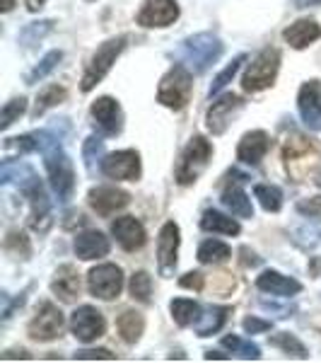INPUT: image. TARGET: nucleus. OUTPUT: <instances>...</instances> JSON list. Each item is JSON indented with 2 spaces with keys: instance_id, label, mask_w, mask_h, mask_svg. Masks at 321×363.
I'll return each instance as SVG.
<instances>
[{
  "instance_id": "obj_40",
  "label": "nucleus",
  "mask_w": 321,
  "mask_h": 363,
  "mask_svg": "<svg viewBox=\"0 0 321 363\" xmlns=\"http://www.w3.org/2000/svg\"><path fill=\"white\" fill-rule=\"evenodd\" d=\"M116 356L107 349H83L75 351V361H114Z\"/></svg>"
},
{
  "instance_id": "obj_29",
  "label": "nucleus",
  "mask_w": 321,
  "mask_h": 363,
  "mask_svg": "<svg viewBox=\"0 0 321 363\" xmlns=\"http://www.w3.org/2000/svg\"><path fill=\"white\" fill-rule=\"evenodd\" d=\"M230 247H227L225 242H220V240H206V242L198 247V259L203 262V264H220V262H225L227 257H230Z\"/></svg>"
},
{
  "instance_id": "obj_11",
  "label": "nucleus",
  "mask_w": 321,
  "mask_h": 363,
  "mask_svg": "<svg viewBox=\"0 0 321 363\" xmlns=\"http://www.w3.org/2000/svg\"><path fill=\"white\" fill-rule=\"evenodd\" d=\"M242 109H244V99L232 95V92L230 95H223L220 99H215L208 109V128L215 133V136H220V133L227 131V126L232 124V119H235Z\"/></svg>"
},
{
  "instance_id": "obj_43",
  "label": "nucleus",
  "mask_w": 321,
  "mask_h": 363,
  "mask_svg": "<svg viewBox=\"0 0 321 363\" xmlns=\"http://www.w3.org/2000/svg\"><path fill=\"white\" fill-rule=\"evenodd\" d=\"M179 286H182V289H196V291H201L203 289V274H198V272L186 274V277L179 281Z\"/></svg>"
},
{
  "instance_id": "obj_42",
  "label": "nucleus",
  "mask_w": 321,
  "mask_h": 363,
  "mask_svg": "<svg viewBox=\"0 0 321 363\" xmlns=\"http://www.w3.org/2000/svg\"><path fill=\"white\" fill-rule=\"evenodd\" d=\"M244 325V330L249 332V335H259V332H268L271 330V322H266V320H259V318H247L242 322Z\"/></svg>"
},
{
  "instance_id": "obj_2",
  "label": "nucleus",
  "mask_w": 321,
  "mask_h": 363,
  "mask_svg": "<svg viewBox=\"0 0 321 363\" xmlns=\"http://www.w3.org/2000/svg\"><path fill=\"white\" fill-rule=\"evenodd\" d=\"M223 51H225V46L215 34L201 32V34H194V37L184 39L182 46L174 51V56H177V61L189 68L191 73L201 75V73H206L213 63H218Z\"/></svg>"
},
{
  "instance_id": "obj_48",
  "label": "nucleus",
  "mask_w": 321,
  "mask_h": 363,
  "mask_svg": "<svg viewBox=\"0 0 321 363\" xmlns=\"http://www.w3.org/2000/svg\"><path fill=\"white\" fill-rule=\"evenodd\" d=\"M297 8H309V5H319L321 0H293Z\"/></svg>"
},
{
  "instance_id": "obj_44",
  "label": "nucleus",
  "mask_w": 321,
  "mask_h": 363,
  "mask_svg": "<svg viewBox=\"0 0 321 363\" xmlns=\"http://www.w3.org/2000/svg\"><path fill=\"white\" fill-rule=\"evenodd\" d=\"M17 140V148L25 150V153H32V150H37V138L34 136H20L15 138Z\"/></svg>"
},
{
  "instance_id": "obj_7",
  "label": "nucleus",
  "mask_w": 321,
  "mask_h": 363,
  "mask_svg": "<svg viewBox=\"0 0 321 363\" xmlns=\"http://www.w3.org/2000/svg\"><path fill=\"white\" fill-rule=\"evenodd\" d=\"M87 289L95 298L114 301L124 289V274L116 264H99L87 274Z\"/></svg>"
},
{
  "instance_id": "obj_25",
  "label": "nucleus",
  "mask_w": 321,
  "mask_h": 363,
  "mask_svg": "<svg viewBox=\"0 0 321 363\" xmlns=\"http://www.w3.org/2000/svg\"><path fill=\"white\" fill-rule=\"evenodd\" d=\"M201 228L208 233H223V235H239V223L230 216L220 213V211H206L201 218Z\"/></svg>"
},
{
  "instance_id": "obj_23",
  "label": "nucleus",
  "mask_w": 321,
  "mask_h": 363,
  "mask_svg": "<svg viewBox=\"0 0 321 363\" xmlns=\"http://www.w3.org/2000/svg\"><path fill=\"white\" fill-rule=\"evenodd\" d=\"M223 203L232 211V216H237V218H254L252 199L247 196V191L239 184H230L223 191Z\"/></svg>"
},
{
  "instance_id": "obj_24",
  "label": "nucleus",
  "mask_w": 321,
  "mask_h": 363,
  "mask_svg": "<svg viewBox=\"0 0 321 363\" xmlns=\"http://www.w3.org/2000/svg\"><path fill=\"white\" fill-rule=\"evenodd\" d=\"M227 315H230V308L227 306H208L196 322V335L198 337L215 335V332L227 322Z\"/></svg>"
},
{
  "instance_id": "obj_14",
  "label": "nucleus",
  "mask_w": 321,
  "mask_h": 363,
  "mask_svg": "<svg viewBox=\"0 0 321 363\" xmlns=\"http://www.w3.org/2000/svg\"><path fill=\"white\" fill-rule=\"evenodd\" d=\"M179 17L177 0H145L138 13V25L143 27H167Z\"/></svg>"
},
{
  "instance_id": "obj_1",
  "label": "nucleus",
  "mask_w": 321,
  "mask_h": 363,
  "mask_svg": "<svg viewBox=\"0 0 321 363\" xmlns=\"http://www.w3.org/2000/svg\"><path fill=\"white\" fill-rule=\"evenodd\" d=\"M34 138H37V150H42V155H44V165H46V172H49V179H51V186H54L56 196L61 199L63 203L70 201L73 189H75V172H73V165H70V157L66 155V150L61 148L58 138L51 136L49 131L34 133Z\"/></svg>"
},
{
  "instance_id": "obj_9",
  "label": "nucleus",
  "mask_w": 321,
  "mask_h": 363,
  "mask_svg": "<svg viewBox=\"0 0 321 363\" xmlns=\"http://www.w3.org/2000/svg\"><path fill=\"white\" fill-rule=\"evenodd\" d=\"M70 330H73V335L80 339V342L90 344L95 342L104 335V330H107V322H104L102 313H99L97 308L92 306H83L78 308L73 313V318H70Z\"/></svg>"
},
{
  "instance_id": "obj_41",
  "label": "nucleus",
  "mask_w": 321,
  "mask_h": 363,
  "mask_svg": "<svg viewBox=\"0 0 321 363\" xmlns=\"http://www.w3.org/2000/svg\"><path fill=\"white\" fill-rule=\"evenodd\" d=\"M297 211L309 216V218H321V196H314L309 201H300L297 203Z\"/></svg>"
},
{
  "instance_id": "obj_27",
  "label": "nucleus",
  "mask_w": 321,
  "mask_h": 363,
  "mask_svg": "<svg viewBox=\"0 0 321 363\" xmlns=\"http://www.w3.org/2000/svg\"><path fill=\"white\" fill-rule=\"evenodd\" d=\"M169 310H172V318H174V322H177L179 327L194 325V322H198V318H201V313H203L201 306H198L196 301H186V298H177V301H172Z\"/></svg>"
},
{
  "instance_id": "obj_8",
  "label": "nucleus",
  "mask_w": 321,
  "mask_h": 363,
  "mask_svg": "<svg viewBox=\"0 0 321 363\" xmlns=\"http://www.w3.org/2000/svg\"><path fill=\"white\" fill-rule=\"evenodd\" d=\"M63 322H66L63 313L54 303H42L37 308V315L29 322V337L37 339V342H51V339L61 337Z\"/></svg>"
},
{
  "instance_id": "obj_32",
  "label": "nucleus",
  "mask_w": 321,
  "mask_h": 363,
  "mask_svg": "<svg viewBox=\"0 0 321 363\" xmlns=\"http://www.w3.org/2000/svg\"><path fill=\"white\" fill-rule=\"evenodd\" d=\"M68 97V92H66V87H58V85H51V87H46V90L39 92V97H37V104H34V116H39V114H44L46 109H51V107H56V104H61L63 99Z\"/></svg>"
},
{
  "instance_id": "obj_46",
  "label": "nucleus",
  "mask_w": 321,
  "mask_h": 363,
  "mask_svg": "<svg viewBox=\"0 0 321 363\" xmlns=\"http://www.w3.org/2000/svg\"><path fill=\"white\" fill-rule=\"evenodd\" d=\"M206 361H227V356L220 351H206Z\"/></svg>"
},
{
  "instance_id": "obj_10",
  "label": "nucleus",
  "mask_w": 321,
  "mask_h": 363,
  "mask_svg": "<svg viewBox=\"0 0 321 363\" xmlns=\"http://www.w3.org/2000/svg\"><path fill=\"white\" fill-rule=\"evenodd\" d=\"M179 225L174 220L162 225L160 238H157V264H160L162 277H172L177 269V255H179Z\"/></svg>"
},
{
  "instance_id": "obj_39",
  "label": "nucleus",
  "mask_w": 321,
  "mask_h": 363,
  "mask_svg": "<svg viewBox=\"0 0 321 363\" xmlns=\"http://www.w3.org/2000/svg\"><path fill=\"white\" fill-rule=\"evenodd\" d=\"M244 61H247V56H244V54H239V56L235 58V61H232L230 66H227V68L223 70V73H220L218 78L213 80V85H210V97H213V95H218V92L223 90V87H225L227 83H230L232 78H235V75H237V70H239V66H242Z\"/></svg>"
},
{
  "instance_id": "obj_13",
  "label": "nucleus",
  "mask_w": 321,
  "mask_h": 363,
  "mask_svg": "<svg viewBox=\"0 0 321 363\" xmlns=\"http://www.w3.org/2000/svg\"><path fill=\"white\" fill-rule=\"evenodd\" d=\"M297 109L305 121L307 128L317 131L321 126V83L319 80H309L300 87V95H297Z\"/></svg>"
},
{
  "instance_id": "obj_3",
  "label": "nucleus",
  "mask_w": 321,
  "mask_h": 363,
  "mask_svg": "<svg viewBox=\"0 0 321 363\" xmlns=\"http://www.w3.org/2000/svg\"><path fill=\"white\" fill-rule=\"evenodd\" d=\"M191 70L186 66H174L165 78L160 80V87H157V102L165 104L169 109H184L186 102L191 97Z\"/></svg>"
},
{
  "instance_id": "obj_20",
  "label": "nucleus",
  "mask_w": 321,
  "mask_h": 363,
  "mask_svg": "<svg viewBox=\"0 0 321 363\" xmlns=\"http://www.w3.org/2000/svg\"><path fill=\"white\" fill-rule=\"evenodd\" d=\"M256 286H259L261 291H266V294L271 296H280V298H288V296H295L302 291V284L290 277H283V274L278 272H264L259 279H256Z\"/></svg>"
},
{
  "instance_id": "obj_5",
  "label": "nucleus",
  "mask_w": 321,
  "mask_h": 363,
  "mask_svg": "<svg viewBox=\"0 0 321 363\" xmlns=\"http://www.w3.org/2000/svg\"><path fill=\"white\" fill-rule=\"evenodd\" d=\"M210 155H213V145H210L206 138L203 136L191 138L182 153V160H179V165H177L179 184H194V182L201 177L203 169L208 167Z\"/></svg>"
},
{
  "instance_id": "obj_28",
  "label": "nucleus",
  "mask_w": 321,
  "mask_h": 363,
  "mask_svg": "<svg viewBox=\"0 0 321 363\" xmlns=\"http://www.w3.org/2000/svg\"><path fill=\"white\" fill-rule=\"evenodd\" d=\"M34 169L27 165V162H17V160H5L3 167H0V182L3 184H10V182H17V186H22L29 177H34Z\"/></svg>"
},
{
  "instance_id": "obj_26",
  "label": "nucleus",
  "mask_w": 321,
  "mask_h": 363,
  "mask_svg": "<svg viewBox=\"0 0 321 363\" xmlns=\"http://www.w3.org/2000/svg\"><path fill=\"white\" fill-rule=\"evenodd\" d=\"M116 327H119L124 342L136 344L145 330V320H143V315L136 313V310H126V313L119 318V322H116Z\"/></svg>"
},
{
  "instance_id": "obj_45",
  "label": "nucleus",
  "mask_w": 321,
  "mask_h": 363,
  "mask_svg": "<svg viewBox=\"0 0 321 363\" xmlns=\"http://www.w3.org/2000/svg\"><path fill=\"white\" fill-rule=\"evenodd\" d=\"M46 5V0H27V10L29 13H39Z\"/></svg>"
},
{
  "instance_id": "obj_47",
  "label": "nucleus",
  "mask_w": 321,
  "mask_h": 363,
  "mask_svg": "<svg viewBox=\"0 0 321 363\" xmlns=\"http://www.w3.org/2000/svg\"><path fill=\"white\" fill-rule=\"evenodd\" d=\"M309 269H312L314 277H321V259L317 257V259H312V264H309Z\"/></svg>"
},
{
  "instance_id": "obj_34",
  "label": "nucleus",
  "mask_w": 321,
  "mask_h": 363,
  "mask_svg": "<svg viewBox=\"0 0 321 363\" xmlns=\"http://www.w3.org/2000/svg\"><path fill=\"white\" fill-rule=\"evenodd\" d=\"M61 58H63L61 51H49V54L39 61V66L27 75V85H34V83H39V80H44L51 70H56V66L61 63Z\"/></svg>"
},
{
  "instance_id": "obj_22",
  "label": "nucleus",
  "mask_w": 321,
  "mask_h": 363,
  "mask_svg": "<svg viewBox=\"0 0 321 363\" xmlns=\"http://www.w3.org/2000/svg\"><path fill=\"white\" fill-rule=\"evenodd\" d=\"M285 42H288L293 49H305L312 42H317L321 37V27L314 20H297L295 25H290L285 29Z\"/></svg>"
},
{
  "instance_id": "obj_16",
  "label": "nucleus",
  "mask_w": 321,
  "mask_h": 363,
  "mask_svg": "<svg viewBox=\"0 0 321 363\" xmlns=\"http://www.w3.org/2000/svg\"><path fill=\"white\" fill-rule=\"evenodd\" d=\"M131 196L124 189H116V186H97L90 191V206L97 211L99 216H112L116 211L126 208Z\"/></svg>"
},
{
  "instance_id": "obj_31",
  "label": "nucleus",
  "mask_w": 321,
  "mask_h": 363,
  "mask_svg": "<svg viewBox=\"0 0 321 363\" xmlns=\"http://www.w3.org/2000/svg\"><path fill=\"white\" fill-rule=\"evenodd\" d=\"M254 194L259 199L261 206L266 211H271V213H276V211H280V206H283V191H280L276 184H256Z\"/></svg>"
},
{
  "instance_id": "obj_33",
  "label": "nucleus",
  "mask_w": 321,
  "mask_h": 363,
  "mask_svg": "<svg viewBox=\"0 0 321 363\" xmlns=\"http://www.w3.org/2000/svg\"><path fill=\"white\" fill-rule=\"evenodd\" d=\"M83 157H85V167L87 172H95L97 167H102L104 160V140L97 136H90L85 140V148H83Z\"/></svg>"
},
{
  "instance_id": "obj_19",
  "label": "nucleus",
  "mask_w": 321,
  "mask_h": 363,
  "mask_svg": "<svg viewBox=\"0 0 321 363\" xmlns=\"http://www.w3.org/2000/svg\"><path fill=\"white\" fill-rule=\"evenodd\" d=\"M75 255L80 259H99L109 255V240L99 230H85L75 238Z\"/></svg>"
},
{
  "instance_id": "obj_36",
  "label": "nucleus",
  "mask_w": 321,
  "mask_h": 363,
  "mask_svg": "<svg viewBox=\"0 0 321 363\" xmlns=\"http://www.w3.org/2000/svg\"><path fill=\"white\" fill-rule=\"evenodd\" d=\"M271 344H273V347H278V349H283L285 354H293V356H297V359H307L305 344H302L300 339H295L293 335H288V332L271 337Z\"/></svg>"
},
{
  "instance_id": "obj_17",
  "label": "nucleus",
  "mask_w": 321,
  "mask_h": 363,
  "mask_svg": "<svg viewBox=\"0 0 321 363\" xmlns=\"http://www.w3.org/2000/svg\"><path fill=\"white\" fill-rule=\"evenodd\" d=\"M92 116H95L97 126L102 128L104 133L114 136V133L121 131L124 126V116H121V107L119 102L112 97H99L95 104H92Z\"/></svg>"
},
{
  "instance_id": "obj_49",
  "label": "nucleus",
  "mask_w": 321,
  "mask_h": 363,
  "mask_svg": "<svg viewBox=\"0 0 321 363\" xmlns=\"http://www.w3.org/2000/svg\"><path fill=\"white\" fill-rule=\"evenodd\" d=\"M13 5H15V0H3V3H0V10H3V13H10Z\"/></svg>"
},
{
  "instance_id": "obj_30",
  "label": "nucleus",
  "mask_w": 321,
  "mask_h": 363,
  "mask_svg": "<svg viewBox=\"0 0 321 363\" xmlns=\"http://www.w3.org/2000/svg\"><path fill=\"white\" fill-rule=\"evenodd\" d=\"M54 29V22L51 20H42V22H32V25H27L25 29L20 32V44L25 46V49H32V46H37L46 34Z\"/></svg>"
},
{
  "instance_id": "obj_21",
  "label": "nucleus",
  "mask_w": 321,
  "mask_h": 363,
  "mask_svg": "<svg viewBox=\"0 0 321 363\" xmlns=\"http://www.w3.org/2000/svg\"><path fill=\"white\" fill-rule=\"evenodd\" d=\"M51 291H54L63 303L75 301V296L80 294V277L73 264H63L58 269L54 281H51Z\"/></svg>"
},
{
  "instance_id": "obj_6",
  "label": "nucleus",
  "mask_w": 321,
  "mask_h": 363,
  "mask_svg": "<svg viewBox=\"0 0 321 363\" xmlns=\"http://www.w3.org/2000/svg\"><path fill=\"white\" fill-rule=\"evenodd\" d=\"M126 49V37H116V39H109L104 42L102 46L97 49V54L92 56L90 66H87L85 75H83V92H90L92 87L99 85L104 80V75L112 70V66L116 63V58L121 56V51Z\"/></svg>"
},
{
  "instance_id": "obj_37",
  "label": "nucleus",
  "mask_w": 321,
  "mask_h": 363,
  "mask_svg": "<svg viewBox=\"0 0 321 363\" xmlns=\"http://www.w3.org/2000/svg\"><path fill=\"white\" fill-rule=\"evenodd\" d=\"M131 296L136 298L138 303H150V296H153V281L145 272H138L131 277Z\"/></svg>"
},
{
  "instance_id": "obj_38",
  "label": "nucleus",
  "mask_w": 321,
  "mask_h": 363,
  "mask_svg": "<svg viewBox=\"0 0 321 363\" xmlns=\"http://www.w3.org/2000/svg\"><path fill=\"white\" fill-rule=\"evenodd\" d=\"M25 109H27V99L25 97H17L13 99V102H8L3 107V114H0V128H10L15 124L17 119H20L22 114H25Z\"/></svg>"
},
{
  "instance_id": "obj_4",
  "label": "nucleus",
  "mask_w": 321,
  "mask_h": 363,
  "mask_svg": "<svg viewBox=\"0 0 321 363\" xmlns=\"http://www.w3.org/2000/svg\"><path fill=\"white\" fill-rule=\"evenodd\" d=\"M280 68V54L278 49H264L259 56L249 63L247 73L242 78V87L247 92H261L276 83V75Z\"/></svg>"
},
{
  "instance_id": "obj_35",
  "label": "nucleus",
  "mask_w": 321,
  "mask_h": 363,
  "mask_svg": "<svg viewBox=\"0 0 321 363\" xmlns=\"http://www.w3.org/2000/svg\"><path fill=\"white\" fill-rule=\"evenodd\" d=\"M223 347L225 349H230L232 354H239L242 359H252V361H256V359H261V349L256 347V344H252V342H244V339H239V337H225L223 339Z\"/></svg>"
},
{
  "instance_id": "obj_12",
  "label": "nucleus",
  "mask_w": 321,
  "mask_h": 363,
  "mask_svg": "<svg viewBox=\"0 0 321 363\" xmlns=\"http://www.w3.org/2000/svg\"><path fill=\"white\" fill-rule=\"evenodd\" d=\"M102 172L112 179L136 182L140 177V155L136 150H119L102 160Z\"/></svg>"
},
{
  "instance_id": "obj_15",
  "label": "nucleus",
  "mask_w": 321,
  "mask_h": 363,
  "mask_svg": "<svg viewBox=\"0 0 321 363\" xmlns=\"http://www.w3.org/2000/svg\"><path fill=\"white\" fill-rule=\"evenodd\" d=\"M112 233H114L116 242L128 252L140 250L145 245V240H148L143 223L133 218V216H121V218H116L112 223Z\"/></svg>"
},
{
  "instance_id": "obj_18",
  "label": "nucleus",
  "mask_w": 321,
  "mask_h": 363,
  "mask_svg": "<svg viewBox=\"0 0 321 363\" xmlns=\"http://www.w3.org/2000/svg\"><path fill=\"white\" fill-rule=\"evenodd\" d=\"M271 148V138H268L266 131H249L247 136L239 140L237 148V157L247 165H259L264 160V155Z\"/></svg>"
}]
</instances>
